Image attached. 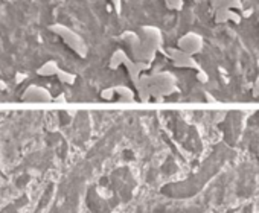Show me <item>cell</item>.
<instances>
[{"label":"cell","instance_id":"52a82bcc","mask_svg":"<svg viewBox=\"0 0 259 213\" xmlns=\"http://www.w3.org/2000/svg\"><path fill=\"white\" fill-rule=\"evenodd\" d=\"M111 4L114 7V11L117 14H120V10H122V0H111Z\"/></svg>","mask_w":259,"mask_h":213},{"label":"cell","instance_id":"ba28073f","mask_svg":"<svg viewBox=\"0 0 259 213\" xmlns=\"http://www.w3.org/2000/svg\"><path fill=\"white\" fill-rule=\"evenodd\" d=\"M55 64L54 63H49V64H46V67L43 69V72H52V70H55Z\"/></svg>","mask_w":259,"mask_h":213},{"label":"cell","instance_id":"6da1fadb","mask_svg":"<svg viewBox=\"0 0 259 213\" xmlns=\"http://www.w3.org/2000/svg\"><path fill=\"white\" fill-rule=\"evenodd\" d=\"M120 37L132 47L135 57L142 60H153L154 54L162 46V31L151 25L141 26L138 32L126 31Z\"/></svg>","mask_w":259,"mask_h":213},{"label":"cell","instance_id":"277c9868","mask_svg":"<svg viewBox=\"0 0 259 213\" xmlns=\"http://www.w3.org/2000/svg\"><path fill=\"white\" fill-rule=\"evenodd\" d=\"M179 49L185 54H198L203 49V37L197 32H188L179 40Z\"/></svg>","mask_w":259,"mask_h":213},{"label":"cell","instance_id":"8992f818","mask_svg":"<svg viewBox=\"0 0 259 213\" xmlns=\"http://www.w3.org/2000/svg\"><path fill=\"white\" fill-rule=\"evenodd\" d=\"M165 4H166V8L171 11H182L185 0H165Z\"/></svg>","mask_w":259,"mask_h":213},{"label":"cell","instance_id":"7a4b0ae2","mask_svg":"<svg viewBox=\"0 0 259 213\" xmlns=\"http://www.w3.org/2000/svg\"><path fill=\"white\" fill-rule=\"evenodd\" d=\"M210 8L213 11V20L218 25L223 23H241V11L244 10L241 0H210Z\"/></svg>","mask_w":259,"mask_h":213},{"label":"cell","instance_id":"5b68a950","mask_svg":"<svg viewBox=\"0 0 259 213\" xmlns=\"http://www.w3.org/2000/svg\"><path fill=\"white\" fill-rule=\"evenodd\" d=\"M168 52H169L171 58L176 61L177 66H191V67H195V66H197V64L194 63V60L191 58V55H189V54H185V52L180 50V49H169Z\"/></svg>","mask_w":259,"mask_h":213},{"label":"cell","instance_id":"3957f363","mask_svg":"<svg viewBox=\"0 0 259 213\" xmlns=\"http://www.w3.org/2000/svg\"><path fill=\"white\" fill-rule=\"evenodd\" d=\"M54 34H57L58 37H61L75 52H78L81 57H84L85 55V52H87V49H85V44H84V40L75 32V31H72L70 28H67V26H64V25H60V23H55V25H52L51 28H49Z\"/></svg>","mask_w":259,"mask_h":213}]
</instances>
